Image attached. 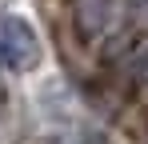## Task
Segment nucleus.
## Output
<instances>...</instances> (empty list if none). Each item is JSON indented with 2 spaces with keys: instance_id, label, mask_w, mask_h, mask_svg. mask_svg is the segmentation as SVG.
<instances>
[{
  "instance_id": "obj_1",
  "label": "nucleus",
  "mask_w": 148,
  "mask_h": 144,
  "mask_svg": "<svg viewBox=\"0 0 148 144\" xmlns=\"http://www.w3.org/2000/svg\"><path fill=\"white\" fill-rule=\"evenodd\" d=\"M44 48H40L36 28L16 12H0V64L8 72H32Z\"/></svg>"
},
{
  "instance_id": "obj_2",
  "label": "nucleus",
  "mask_w": 148,
  "mask_h": 144,
  "mask_svg": "<svg viewBox=\"0 0 148 144\" xmlns=\"http://www.w3.org/2000/svg\"><path fill=\"white\" fill-rule=\"evenodd\" d=\"M0 108H4V92H0Z\"/></svg>"
}]
</instances>
